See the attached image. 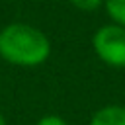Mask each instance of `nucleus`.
I'll list each match as a JSON object with an SVG mask.
<instances>
[{"mask_svg":"<svg viewBox=\"0 0 125 125\" xmlns=\"http://www.w3.org/2000/svg\"><path fill=\"white\" fill-rule=\"evenodd\" d=\"M74 8L82 10V12H94L98 8L104 6V0H68Z\"/></svg>","mask_w":125,"mask_h":125,"instance_id":"39448f33","label":"nucleus"},{"mask_svg":"<svg viewBox=\"0 0 125 125\" xmlns=\"http://www.w3.org/2000/svg\"><path fill=\"white\" fill-rule=\"evenodd\" d=\"M88 125H125V105L107 104L96 109L88 121Z\"/></svg>","mask_w":125,"mask_h":125,"instance_id":"7ed1b4c3","label":"nucleus"},{"mask_svg":"<svg viewBox=\"0 0 125 125\" xmlns=\"http://www.w3.org/2000/svg\"><path fill=\"white\" fill-rule=\"evenodd\" d=\"M104 10L111 23L125 27V0H104Z\"/></svg>","mask_w":125,"mask_h":125,"instance_id":"20e7f679","label":"nucleus"},{"mask_svg":"<svg viewBox=\"0 0 125 125\" xmlns=\"http://www.w3.org/2000/svg\"><path fill=\"white\" fill-rule=\"evenodd\" d=\"M51 57V39L39 27L12 21L0 29V59L8 64L33 68Z\"/></svg>","mask_w":125,"mask_h":125,"instance_id":"f257e3e1","label":"nucleus"},{"mask_svg":"<svg viewBox=\"0 0 125 125\" xmlns=\"http://www.w3.org/2000/svg\"><path fill=\"white\" fill-rule=\"evenodd\" d=\"M0 125H8V121H6V117L0 113Z\"/></svg>","mask_w":125,"mask_h":125,"instance_id":"0eeeda50","label":"nucleus"},{"mask_svg":"<svg viewBox=\"0 0 125 125\" xmlns=\"http://www.w3.org/2000/svg\"><path fill=\"white\" fill-rule=\"evenodd\" d=\"M92 49L104 64L125 68V27L111 21L100 25L92 35Z\"/></svg>","mask_w":125,"mask_h":125,"instance_id":"f03ea898","label":"nucleus"},{"mask_svg":"<svg viewBox=\"0 0 125 125\" xmlns=\"http://www.w3.org/2000/svg\"><path fill=\"white\" fill-rule=\"evenodd\" d=\"M35 125H68L64 117L61 115H55V113H49V115H43L35 121Z\"/></svg>","mask_w":125,"mask_h":125,"instance_id":"423d86ee","label":"nucleus"}]
</instances>
